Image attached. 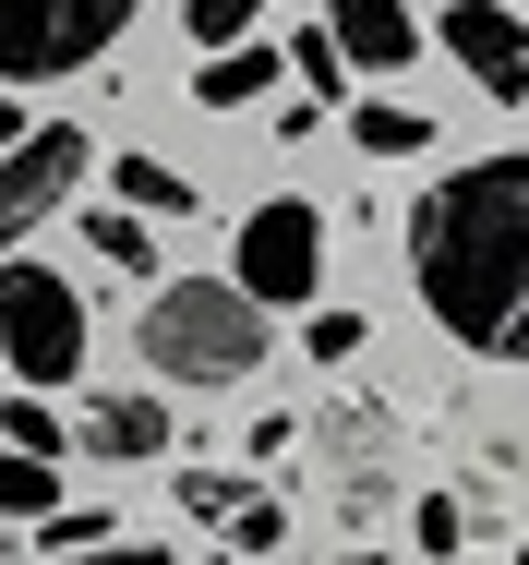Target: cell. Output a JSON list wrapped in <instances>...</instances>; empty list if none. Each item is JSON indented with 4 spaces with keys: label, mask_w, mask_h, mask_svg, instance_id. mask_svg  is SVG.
<instances>
[{
    "label": "cell",
    "mask_w": 529,
    "mask_h": 565,
    "mask_svg": "<svg viewBox=\"0 0 529 565\" xmlns=\"http://www.w3.org/2000/svg\"><path fill=\"white\" fill-rule=\"evenodd\" d=\"M0 361L24 385H73L85 373V277L0 253Z\"/></svg>",
    "instance_id": "cell-3"
},
{
    "label": "cell",
    "mask_w": 529,
    "mask_h": 565,
    "mask_svg": "<svg viewBox=\"0 0 529 565\" xmlns=\"http://www.w3.org/2000/svg\"><path fill=\"white\" fill-rule=\"evenodd\" d=\"M410 542H422V554H457V542H469V505H457V493H433L422 518H410Z\"/></svg>",
    "instance_id": "cell-21"
},
{
    "label": "cell",
    "mask_w": 529,
    "mask_h": 565,
    "mask_svg": "<svg viewBox=\"0 0 529 565\" xmlns=\"http://www.w3.org/2000/svg\"><path fill=\"white\" fill-rule=\"evenodd\" d=\"M229 277H241L265 313H314V301H325V217L301 205V193L253 205V217H241V253H229Z\"/></svg>",
    "instance_id": "cell-5"
},
{
    "label": "cell",
    "mask_w": 529,
    "mask_h": 565,
    "mask_svg": "<svg viewBox=\"0 0 529 565\" xmlns=\"http://www.w3.org/2000/svg\"><path fill=\"white\" fill-rule=\"evenodd\" d=\"M265 12H277V0H181V36H193V49H229V36H253Z\"/></svg>",
    "instance_id": "cell-15"
},
{
    "label": "cell",
    "mask_w": 529,
    "mask_h": 565,
    "mask_svg": "<svg viewBox=\"0 0 529 565\" xmlns=\"http://www.w3.org/2000/svg\"><path fill=\"white\" fill-rule=\"evenodd\" d=\"M108 193L145 205V217H193V181H181L169 157H108Z\"/></svg>",
    "instance_id": "cell-11"
},
{
    "label": "cell",
    "mask_w": 529,
    "mask_h": 565,
    "mask_svg": "<svg viewBox=\"0 0 529 565\" xmlns=\"http://www.w3.org/2000/svg\"><path fill=\"white\" fill-rule=\"evenodd\" d=\"M410 289L457 349L529 361V145L469 157L410 205Z\"/></svg>",
    "instance_id": "cell-1"
},
{
    "label": "cell",
    "mask_w": 529,
    "mask_h": 565,
    "mask_svg": "<svg viewBox=\"0 0 529 565\" xmlns=\"http://www.w3.org/2000/svg\"><path fill=\"white\" fill-rule=\"evenodd\" d=\"M181 505H193V518H216V530H229V518H241L253 493H241L229 469H181Z\"/></svg>",
    "instance_id": "cell-19"
},
{
    "label": "cell",
    "mask_w": 529,
    "mask_h": 565,
    "mask_svg": "<svg viewBox=\"0 0 529 565\" xmlns=\"http://www.w3.org/2000/svg\"><path fill=\"white\" fill-rule=\"evenodd\" d=\"M349 145H361V157H422L433 120H422V109H398V97H361V109H349Z\"/></svg>",
    "instance_id": "cell-12"
},
{
    "label": "cell",
    "mask_w": 529,
    "mask_h": 565,
    "mask_svg": "<svg viewBox=\"0 0 529 565\" xmlns=\"http://www.w3.org/2000/svg\"><path fill=\"white\" fill-rule=\"evenodd\" d=\"M73 446H85V457H157V446H169V409H157V397H85Z\"/></svg>",
    "instance_id": "cell-9"
},
{
    "label": "cell",
    "mask_w": 529,
    "mask_h": 565,
    "mask_svg": "<svg viewBox=\"0 0 529 565\" xmlns=\"http://www.w3.org/2000/svg\"><path fill=\"white\" fill-rule=\"evenodd\" d=\"M0 446H73V422H61V409H49V385H24V397H0Z\"/></svg>",
    "instance_id": "cell-14"
},
{
    "label": "cell",
    "mask_w": 529,
    "mask_h": 565,
    "mask_svg": "<svg viewBox=\"0 0 529 565\" xmlns=\"http://www.w3.org/2000/svg\"><path fill=\"white\" fill-rule=\"evenodd\" d=\"M277 530H289V505H277V493H253V505H241V518H229V542H241V554H265V542H277Z\"/></svg>",
    "instance_id": "cell-22"
},
{
    "label": "cell",
    "mask_w": 529,
    "mask_h": 565,
    "mask_svg": "<svg viewBox=\"0 0 529 565\" xmlns=\"http://www.w3.org/2000/svg\"><path fill=\"white\" fill-rule=\"evenodd\" d=\"M49 505H61L49 446H0V518H49Z\"/></svg>",
    "instance_id": "cell-13"
},
{
    "label": "cell",
    "mask_w": 529,
    "mask_h": 565,
    "mask_svg": "<svg viewBox=\"0 0 529 565\" xmlns=\"http://www.w3.org/2000/svg\"><path fill=\"white\" fill-rule=\"evenodd\" d=\"M325 24H337V49H349L361 73H410V61H422L410 0H325Z\"/></svg>",
    "instance_id": "cell-8"
},
{
    "label": "cell",
    "mask_w": 529,
    "mask_h": 565,
    "mask_svg": "<svg viewBox=\"0 0 529 565\" xmlns=\"http://www.w3.org/2000/svg\"><path fill=\"white\" fill-rule=\"evenodd\" d=\"M36 542H49V554H85V542H108V518H97V505H49Z\"/></svg>",
    "instance_id": "cell-20"
},
{
    "label": "cell",
    "mask_w": 529,
    "mask_h": 565,
    "mask_svg": "<svg viewBox=\"0 0 529 565\" xmlns=\"http://www.w3.org/2000/svg\"><path fill=\"white\" fill-rule=\"evenodd\" d=\"M85 181H97V157H85V132H73V120H36L24 145H0V253H24L36 228L85 193Z\"/></svg>",
    "instance_id": "cell-6"
},
{
    "label": "cell",
    "mask_w": 529,
    "mask_h": 565,
    "mask_svg": "<svg viewBox=\"0 0 529 565\" xmlns=\"http://www.w3.org/2000/svg\"><path fill=\"white\" fill-rule=\"evenodd\" d=\"M445 61H457L494 109L529 97V24L506 12V0H445Z\"/></svg>",
    "instance_id": "cell-7"
},
{
    "label": "cell",
    "mask_w": 529,
    "mask_h": 565,
    "mask_svg": "<svg viewBox=\"0 0 529 565\" xmlns=\"http://www.w3.org/2000/svg\"><path fill=\"white\" fill-rule=\"evenodd\" d=\"M145 0H0V85H61L133 36Z\"/></svg>",
    "instance_id": "cell-4"
},
{
    "label": "cell",
    "mask_w": 529,
    "mask_h": 565,
    "mask_svg": "<svg viewBox=\"0 0 529 565\" xmlns=\"http://www.w3.org/2000/svg\"><path fill=\"white\" fill-rule=\"evenodd\" d=\"M289 73H301V85H314V97H349V73H361V61H349V49H337V24H314V36H301V49H289Z\"/></svg>",
    "instance_id": "cell-17"
},
{
    "label": "cell",
    "mask_w": 529,
    "mask_h": 565,
    "mask_svg": "<svg viewBox=\"0 0 529 565\" xmlns=\"http://www.w3.org/2000/svg\"><path fill=\"white\" fill-rule=\"evenodd\" d=\"M265 85H277V49H265V24H253V36L205 49V73H193V109H253Z\"/></svg>",
    "instance_id": "cell-10"
},
{
    "label": "cell",
    "mask_w": 529,
    "mask_h": 565,
    "mask_svg": "<svg viewBox=\"0 0 529 565\" xmlns=\"http://www.w3.org/2000/svg\"><path fill=\"white\" fill-rule=\"evenodd\" d=\"M301 338H314V361H361L373 326H361V313H337V301H314V326H301Z\"/></svg>",
    "instance_id": "cell-18"
},
{
    "label": "cell",
    "mask_w": 529,
    "mask_h": 565,
    "mask_svg": "<svg viewBox=\"0 0 529 565\" xmlns=\"http://www.w3.org/2000/svg\"><path fill=\"white\" fill-rule=\"evenodd\" d=\"M85 253H108V265H157V241H145V205H108V217H85Z\"/></svg>",
    "instance_id": "cell-16"
},
{
    "label": "cell",
    "mask_w": 529,
    "mask_h": 565,
    "mask_svg": "<svg viewBox=\"0 0 529 565\" xmlns=\"http://www.w3.org/2000/svg\"><path fill=\"white\" fill-rule=\"evenodd\" d=\"M133 349H145V373L241 385V373H265V301L241 277H181V289H157L133 313Z\"/></svg>",
    "instance_id": "cell-2"
}]
</instances>
